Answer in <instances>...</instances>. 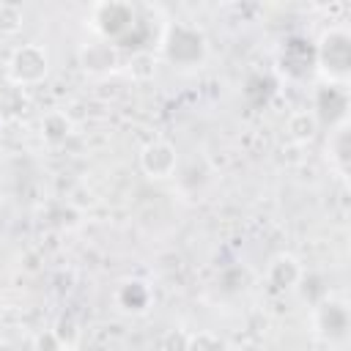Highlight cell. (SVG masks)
Here are the masks:
<instances>
[{"instance_id": "2e32d148", "label": "cell", "mask_w": 351, "mask_h": 351, "mask_svg": "<svg viewBox=\"0 0 351 351\" xmlns=\"http://www.w3.org/2000/svg\"><path fill=\"white\" fill-rule=\"evenodd\" d=\"M52 335L60 340V346L66 351H74L80 346V337H82V329H80V321L74 315H58L55 324H52Z\"/></svg>"}, {"instance_id": "d6986e66", "label": "cell", "mask_w": 351, "mask_h": 351, "mask_svg": "<svg viewBox=\"0 0 351 351\" xmlns=\"http://www.w3.org/2000/svg\"><path fill=\"white\" fill-rule=\"evenodd\" d=\"M22 19H25V14L16 3H0V33H5V36L16 33L22 27Z\"/></svg>"}, {"instance_id": "44dd1931", "label": "cell", "mask_w": 351, "mask_h": 351, "mask_svg": "<svg viewBox=\"0 0 351 351\" xmlns=\"http://www.w3.org/2000/svg\"><path fill=\"white\" fill-rule=\"evenodd\" d=\"M36 351H66V348H63L60 340L52 335V329H47V332H41V335L36 337Z\"/></svg>"}, {"instance_id": "5b68a950", "label": "cell", "mask_w": 351, "mask_h": 351, "mask_svg": "<svg viewBox=\"0 0 351 351\" xmlns=\"http://www.w3.org/2000/svg\"><path fill=\"white\" fill-rule=\"evenodd\" d=\"M176 165H178V154H176V145L167 143V140H151L140 148V170L148 176V178H170L176 173Z\"/></svg>"}, {"instance_id": "6da1fadb", "label": "cell", "mask_w": 351, "mask_h": 351, "mask_svg": "<svg viewBox=\"0 0 351 351\" xmlns=\"http://www.w3.org/2000/svg\"><path fill=\"white\" fill-rule=\"evenodd\" d=\"M315 66L332 85H346L351 71V33L346 27H329L318 38Z\"/></svg>"}, {"instance_id": "277c9868", "label": "cell", "mask_w": 351, "mask_h": 351, "mask_svg": "<svg viewBox=\"0 0 351 351\" xmlns=\"http://www.w3.org/2000/svg\"><path fill=\"white\" fill-rule=\"evenodd\" d=\"M5 74H8L11 85H19V88L38 85L49 74V52H47V47H41L36 41L19 44L8 58Z\"/></svg>"}, {"instance_id": "7a4b0ae2", "label": "cell", "mask_w": 351, "mask_h": 351, "mask_svg": "<svg viewBox=\"0 0 351 351\" xmlns=\"http://www.w3.org/2000/svg\"><path fill=\"white\" fill-rule=\"evenodd\" d=\"M162 49H165V58L173 63V66H197L203 63L206 58V36L200 27L189 25V22H176L167 27L165 33V41H162Z\"/></svg>"}, {"instance_id": "5bb4252c", "label": "cell", "mask_w": 351, "mask_h": 351, "mask_svg": "<svg viewBox=\"0 0 351 351\" xmlns=\"http://www.w3.org/2000/svg\"><path fill=\"white\" fill-rule=\"evenodd\" d=\"M115 299L126 313H145L151 304V288L143 280H126L121 282Z\"/></svg>"}, {"instance_id": "30bf717a", "label": "cell", "mask_w": 351, "mask_h": 351, "mask_svg": "<svg viewBox=\"0 0 351 351\" xmlns=\"http://www.w3.org/2000/svg\"><path fill=\"white\" fill-rule=\"evenodd\" d=\"M326 151H329V162L337 170V176L346 178L348 167H351V126H348V121H343V123H337L332 129Z\"/></svg>"}, {"instance_id": "e0dca14e", "label": "cell", "mask_w": 351, "mask_h": 351, "mask_svg": "<svg viewBox=\"0 0 351 351\" xmlns=\"http://www.w3.org/2000/svg\"><path fill=\"white\" fill-rule=\"evenodd\" d=\"M186 351H225V340L211 329H197V332H189Z\"/></svg>"}, {"instance_id": "3957f363", "label": "cell", "mask_w": 351, "mask_h": 351, "mask_svg": "<svg viewBox=\"0 0 351 351\" xmlns=\"http://www.w3.org/2000/svg\"><path fill=\"white\" fill-rule=\"evenodd\" d=\"M90 25L101 36V41L123 47L137 27V16L129 3H96L90 11Z\"/></svg>"}, {"instance_id": "ac0fdd59", "label": "cell", "mask_w": 351, "mask_h": 351, "mask_svg": "<svg viewBox=\"0 0 351 351\" xmlns=\"http://www.w3.org/2000/svg\"><path fill=\"white\" fill-rule=\"evenodd\" d=\"M129 74L134 80H151L156 74V58H154V52H148V49L132 52V58H129Z\"/></svg>"}, {"instance_id": "8fae6325", "label": "cell", "mask_w": 351, "mask_h": 351, "mask_svg": "<svg viewBox=\"0 0 351 351\" xmlns=\"http://www.w3.org/2000/svg\"><path fill=\"white\" fill-rule=\"evenodd\" d=\"M280 66L293 77L307 74L315 66V47H307V41L302 38H291L280 55Z\"/></svg>"}, {"instance_id": "9a60e30c", "label": "cell", "mask_w": 351, "mask_h": 351, "mask_svg": "<svg viewBox=\"0 0 351 351\" xmlns=\"http://www.w3.org/2000/svg\"><path fill=\"white\" fill-rule=\"evenodd\" d=\"M27 110V96H25V88L19 85H3L0 88V121H8V118H16Z\"/></svg>"}, {"instance_id": "603a6c76", "label": "cell", "mask_w": 351, "mask_h": 351, "mask_svg": "<svg viewBox=\"0 0 351 351\" xmlns=\"http://www.w3.org/2000/svg\"><path fill=\"white\" fill-rule=\"evenodd\" d=\"M74 351H77V348H74Z\"/></svg>"}, {"instance_id": "ba28073f", "label": "cell", "mask_w": 351, "mask_h": 351, "mask_svg": "<svg viewBox=\"0 0 351 351\" xmlns=\"http://www.w3.org/2000/svg\"><path fill=\"white\" fill-rule=\"evenodd\" d=\"M80 63L88 74H107V71H115L121 66V55H118L115 44L99 41V44H90L80 52Z\"/></svg>"}, {"instance_id": "9c48e42d", "label": "cell", "mask_w": 351, "mask_h": 351, "mask_svg": "<svg viewBox=\"0 0 351 351\" xmlns=\"http://www.w3.org/2000/svg\"><path fill=\"white\" fill-rule=\"evenodd\" d=\"M266 280H269L277 291H288V288H296V285L304 280V269H302L299 258L282 252V255H277V258L269 263Z\"/></svg>"}, {"instance_id": "7c38bea8", "label": "cell", "mask_w": 351, "mask_h": 351, "mask_svg": "<svg viewBox=\"0 0 351 351\" xmlns=\"http://www.w3.org/2000/svg\"><path fill=\"white\" fill-rule=\"evenodd\" d=\"M38 129H41V140L47 145H63L69 140V134L74 132V121L66 110H52L41 118Z\"/></svg>"}, {"instance_id": "52a82bcc", "label": "cell", "mask_w": 351, "mask_h": 351, "mask_svg": "<svg viewBox=\"0 0 351 351\" xmlns=\"http://www.w3.org/2000/svg\"><path fill=\"white\" fill-rule=\"evenodd\" d=\"M346 110H348L346 85H332V82H326V85H321V88L315 90V107H313V112H315L318 123L326 121V123H335V126H337V123L346 121Z\"/></svg>"}, {"instance_id": "4fadbf2b", "label": "cell", "mask_w": 351, "mask_h": 351, "mask_svg": "<svg viewBox=\"0 0 351 351\" xmlns=\"http://www.w3.org/2000/svg\"><path fill=\"white\" fill-rule=\"evenodd\" d=\"M318 118H315V112L313 110H296V112H291L288 115V121H285V134L296 143V145H307L315 134H318Z\"/></svg>"}, {"instance_id": "8992f818", "label": "cell", "mask_w": 351, "mask_h": 351, "mask_svg": "<svg viewBox=\"0 0 351 351\" xmlns=\"http://www.w3.org/2000/svg\"><path fill=\"white\" fill-rule=\"evenodd\" d=\"M313 321H315V329H318L321 337H326V340H343L346 332H348V307H346L343 299L324 296L315 304Z\"/></svg>"}, {"instance_id": "7402d4cb", "label": "cell", "mask_w": 351, "mask_h": 351, "mask_svg": "<svg viewBox=\"0 0 351 351\" xmlns=\"http://www.w3.org/2000/svg\"><path fill=\"white\" fill-rule=\"evenodd\" d=\"M0 129H3V121H0Z\"/></svg>"}, {"instance_id": "ffe728a7", "label": "cell", "mask_w": 351, "mask_h": 351, "mask_svg": "<svg viewBox=\"0 0 351 351\" xmlns=\"http://www.w3.org/2000/svg\"><path fill=\"white\" fill-rule=\"evenodd\" d=\"M186 337L189 332L184 329H167L159 340V351H186Z\"/></svg>"}]
</instances>
